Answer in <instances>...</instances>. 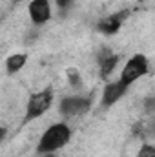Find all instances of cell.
I'll return each instance as SVG.
<instances>
[{
    "mask_svg": "<svg viewBox=\"0 0 155 157\" xmlns=\"http://www.w3.org/2000/svg\"><path fill=\"white\" fill-rule=\"evenodd\" d=\"M71 139V128L66 122H57L51 124L39 139L37 144V152L42 155H49L60 148H64Z\"/></svg>",
    "mask_w": 155,
    "mask_h": 157,
    "instance_id": "6da1fadb",
    "label": "cell"
},
{
    "mask_svg": "<svg viewBox=\"0 0 155 157\" xmlns=\"http://www.w3.org/2000/svg\"><path fill=\"white\" fill-rule=\"evenodd\" d=\"M53 104V90L51 88H46V90H40L37 93H33L28 101V106H26V115H24V122H31L35 119L42 117Z\"/></svg>",
    "mask_w": 155,
    "mask_h": 157,
    "instance_id": "7a4b0ae2",
    "label": "cell"
},
{
    "mask_svg": "<svg viewBox=\"0 0 155 157\" xmlns=\"http://www.w3.org/2000/svg\"><path fill=\"white\" fill-rule=\"evenodd\" d=\"M148 68H150V64H148L146 55H142V53H135V55L124 64L119 80H122L126 86H131L135 80H139L142 75L148 73Z\"/></svg>",
    "mask_w": 155,
    "mask_h": 157,
    "instance_id": "3957f363",
    "label": "cell"
},
{
    "mask_svg": "<svg viewBox=\"0 0 155 157\" xmlns=\"http://www.w3.org/2000/svg\"><path fill=\"white\" fill-rule=\"evenodd\" d=\"M91 106V101L88 97H82V95H70V97H64L60 101V106H59V112L64 115V117H77L82 115L89 110Z\"/></svg>",
    "mask_w": 155,
    "mask_h": 157,
    "instance_id": "277c9868",
    "label": "cell"
},
{
    "mask_svg": "<svg viewBox=\"0 0 155 157\" xmlns=\"http://www.w3.org/2000/svg\"><path fill=\"white\" fill-rule=\"evenodd\" d=\"M28 15L33 26H44L51 18V2L49 0H31L28 6Z\"/></svg>",
    "mask_w": 155,
    "mask_h": 157,
    "instance_id": "5b68a950",
    "label": "cell"
},
{
    "mask_svg": "<svg viewBox=\"0 0 155 157\" xmlns=\"http://www.w3.org/2000/svg\"><path fill=\"white\" fill-rule=\"evenodd\" d=\"M128 88L130 86H126L122 80H113V82H108L106 86H104V90H102V99H100V106L102 108H110V106H113L115 102H119L122 97H124V93L128 91Z\"/></svg>",
    "mask_w": 155,
    "mask_h": 157,
    "instance_id": "8992f818",
    "label": "cell"
},
{
    "mask_svg": "<svg viewBox=\"0 0 155 157\" xmlns=\"http://www.w3.org/2000/svg\"><path fill=\"white\" fill-rule=\"evenodd\" d=\"M130 15V11H119V13H113L106 18H102L99 24H97V29L104 35H115L117 31L120 29L122 22L126 20V17Z\"/></svg>",
    "mask_w": 155,
    "mask_h": 157,
    "instance_id": "52a82bcc",
    "label": "cell"
},
{
    "mask_svg": "<svg viewBox=\"0 0 155 157\" xmlns=\"http://www.w3.org/2000/svg\"><path fill=\"white\" fill-rule=\"evenodd\" d=\"M117 64H119V55L112 53L108 48H100V51H99V75L102 78H108L113 73Z\"/></svg>",
    "mask_w": 155,
    "mask_h": 157,
    "instance_id": "ba28073f",
    "label": "cell"
},
{
    "mask_svg": "<svg viewBox=\"0 0 155 157\" xmlns=\"http://www.w3.org/2000/svg\"><path fill=\"white\" fill-rule=\"evenodd\" d=\"M26 62H28V55L26 53H13V55H9L6 59V71L9 75H15L26 66Z\"/></svg>",
    "mask_w": 155,
    "mask_h": 157,
    "instance_id": "9c48e42d",
    "label": "cell"
},
{
    "mask_svg": "<svg viewBox=\"0 0 155 157\" xmlns=\"http://www.w3.org/2000/svg\"><path fill=\"white\" fill-rule=\"evenodd\" d=\"M68 82L73 90H80L82 88V78L78 75L77 70H68Z\"/></svg>",
    "mask_w": 155,
    "mask_h": 157,
    "instance_id": "30bf717a",
    "label": "cell"
},
{
    "mask_svg": "<svg viewBox=\"0 0 155 157\" xmlns=\"http://www.w3.org/2000/svg\"><path fill=\"white\" fill-rule=\"evenodd\" d=\"M137 157H155V144H150V143H144L139 152H137Z\"/></svg>",
    "mask_w": 155,
    "mask_h": 157,
    "instance_id": "8fae6325",
    "label": "cell"
},
{
    "mask_svg": "<svg viewBox=\"0 0 155 157\" xmlns=\"http://www.w3.org/2000/svg\"><path fill=\"white\" fill-rule=\"evenodd\" d=\"M57 6H59V9H60L62 13H66V11L73 6V0H57Z\"/></svg>",
    "mask_w": 155,
    "mask_h": 157,
    "instance_id": "7c38bea8",
    "label": "cell"
},
{
    "mask_svg": "<svg viewBox=\"0 0 155 157\" xmlns=\"http://www.w3.org/2000/svg\"><path fill=\"white\" fill-rule=\"evenodd\" d=\"M144 108H146V112H153L155 110V97H146Z\"/></svg>",
    "mask_w": 155,
    "mask_h": 157,
    "instance_id": "4fadbf2b",
    "label": "cell"
},
{
    "mask_svg": "<svg viewBox=\"0 0 155 157\" xmlns=\"http://www.w3.org/2000/svg\"><path fill=\"white\" fill-rule=\"evenodd\" d=\"M152 133H153V135H155V121H153V122H152Z\"/></svg>",
    "mask_w": 155,
    "mask_h": 157,
    "instance_id": "5bb4252c",
    "label": "cell"
},
{
    "mask_svg": "<svg viewBox=\"0 0 155 157\" xmlns=\"http://www.w3.org/2000/svg\"><path fill=\"white\" fill-rule=\"evenodd\" d=\"M49 157H53V155H51V154H49Z\"/></svg>",
    "mask_w": 155,
    "mask_h": 157,
    "instance_id": "9a60e30c",
    "label": "cell"
}]
</instances>
